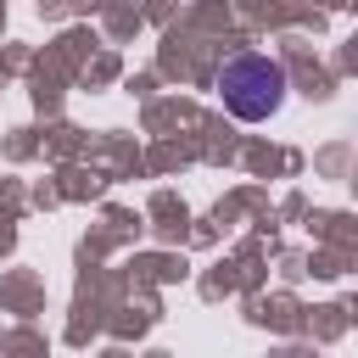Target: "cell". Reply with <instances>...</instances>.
<instances>
[{"label": "cell", "instance_id": "obj_1", "mask_svg": "<svg viewBox=\"0 0 358 358\" xmlns=\"http://www.w3.org/2000/svg\"><path fill=\"white\" fill-rule=\"evenodd\" d=\"M218 101H224V112L229 117H241V123H263V117H274L280 112V101H285V67L274 62V56H229L224 67H218Z\"/></svg>", "mask_w": 358, "mask_h": 358}]
</instances>
